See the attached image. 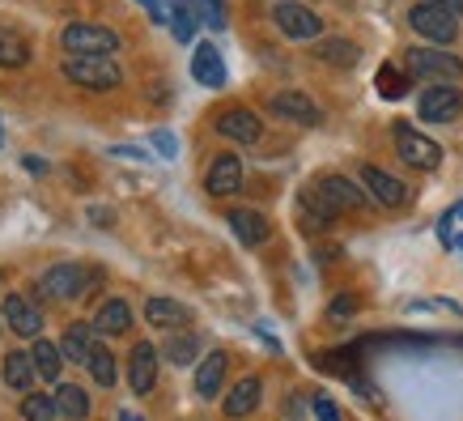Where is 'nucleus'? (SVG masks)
I'll list each match as a JSON object with an SVG mask.
<instances>
[{"label":"nucleus","mask_w":463,"mask_h":421,"mask_svg":"<svg viewBox=\"0 0 463 421\" xmlns=\"http://www.w3.org/2000/svg\"><path fill=\"white\" fill-rule=\"evenodd\" d=\"M128 328H132V307H128L124 298H107V302L94 311V332H99V337H124Z\"/></svg>","instance_id":"20"},{"label":"nucleus","mask_w":463,"mask_h":421,"mask_svg":"<svg viewBox=\"0 0 463 421\" xmlns=\"http://www.w3.org/2000/svg\"><path fill=\"white\" fill-rule=\"evenodd\" d=\"M450 225H455V209L442 213V222H438V239L447 243V247H450Z\"/></svg>","instance_id":"37"},{"label":"nucleus","mask_w":463,"mask_h":421,"mask_svg":"<svg viewBox=\"0 0 463 421\" xmlns=\"http://www.w3.org/2000/svg\"><path fill=\"white\" fill-rule=\"evenodd\" d=\"M225 366H230V358H225L222 349H213L209 358L200 362V370H196V396H200V400H213V396L222 392Z\"/></svg>","instance_id":"23"},{"label":"nucleus","mask_w":463,"mask_h":421,"mask_svg":"<svg viewBox=\"0 0 463 421\" xmlns=\"http://www.w3.org/2000/svg\"><path fill=\"white\" fill-rule=\"evenodd\" d=\"M455 217H463V200H459V205H455Z\"/></svg>","instance_id":"42"},{"label":"nucleus","mask_w":463,"mask_h":421,"mask_svg":"<svg viewBox=\"0 0 463 421\" xmlns=\"http://www.w3.org/2000/svg\"><path fill=\"white\" fill-rule=\"evenodd\" d=\"M459 252H463V239H459Z\"/></svg>","instance_id":"44"},{"label":"nucleus","mask_w":463,"mask_h":421,"mask_svg":"<svg viewBox=\"0 0 463 421\" xmlns=\"http://www.w3.org/2000/svg\"><path fill=\"white\" fill-rule=\"evenodd\" d=\"M230 230L242 239V247H264L268 234H272L268 217L255 209H230Z\"/></svg>","instance_id":"19"},{"label":"nucleus","mask_w":463,"mask_h":421,"mask_svg":"<svg viewBox=\"0 0 463 421\" xmlns=\"http://www.w3.org/2000/svg\"><path fill=\"white\" fill-rule=\"evenodd\" d=\"M56 396H43V392H26L22 396V421H56Z\"/></svg>","instance_id":"30"},{"label":"nucleus","mask_w":463,"mask_h":421,"mask_svg":"<svg viewBox=\"0 0 463 421\" xmlns=\"http://www.w3.org/2000/svg\"><path fill=\"white\" fill-rule=\"evenodd\" d=\"M196 5V17L204 22L209 30H225V9H222V0H192Z\"/></svg>","instance_id":"33"},{"label":"nucleus","mask_w":463,"mask_h":421,"mask_svg":"<svg viewBox=\"0 0 463 421\" xmlns=\"http://www.w3.org/2000/svg\"><path fill=\"white\" fill-rule=\"evenodd\" d=\"M56 408L64 421H85L90 417V396L77 388V383H60L56 388Z\"/></svg>","instance_id":"27"},{"label":"nucleus","mask_w":463,"mask_h":421,"mask_svg":"<svg viewBox=\"0 0 463 421\" xmlns=\"http://www.w3.org/2000/svg\"><path fill=\"white\" fill-rule=\"evenodd\" d=\"M30 362H34V370H39L43 383H56L60 379V366H64V349H60L56 340H34L30 345Z\"/></svg>","instance_id":"24"},{"label":"nucleus","mask_w":463,"mask_h":421,"mask_svg":"<svg viewBox=\"0 0 463 421\" xmlns=\"http://www.w3.org/2000/svg\"><path fill=\"white\" fill-rule=\"evenodd\" d=\"M204 187H209V196H234L242 187V162L234 154L213 158L209 175H204Z\"/></svg>","instance_id":"16"},{"label":"nucleus","mask_w":463,"mask_h":421,"mask_svg":"<svg viewBox=\"0 0 463 421\" xmlns=\"http://www.w3.org/2000/svg\"><path fill=\"white\" fill-rule=\"evenodd\" d=\"M145 9H149V17H154V22H166V9H162V0H141Z\"/></svg>","instance_id":"38"},{"label":"nucleus","mask_w":463,"mask_h":421,"mask_svg":"<svg viewBox=\"0 0 463 421\" xmlns=\"http://www.w3.org/2000/svg\"><path fill=\"white\" fill-rule=\"evenodd\" d=\"M145 320L154 323V328L175 332V328H183V323H187V307H183V302H175V298H149V302H145Z\"/></svg>","instance_id":"25"},{"label":"nucleus","mask_w":463,"mask_h":421,"mask_svg":"<svg viewBox=\"0 0 463 421\" xmlns=\"http://www.w3.org/2000/svg\"><path fill=\"white\" fill-rule=\"evenodd\" d=\"M119 421H141V417L137 413H119Z\"/></svg>","instance_id":"41"},{"label":"nucleus","mask_w":463,"mask_h":421,"mask_svg":"<svg viewBox=\"0 0 463 421\" xmlns=\"http://www.w3.org/2000/svg\"><path fill=\"white\" fill-rule=\"evenodd\" d=\"M362 183H365V192H370V200H379L387 209H404L408 205V187L395 179V175H387V170L362 167Z\"/></svg>","instance_id":"12"},{"label":"nucleus","mask_w":463,"mask_h":421,"mask_svg":"<svg viewBox=\"0 0 463 421\" xmlns=\"http://www.w3.org/2000/svg\"><path fill=\"white\" fill-rule=\"evenodd\" d=\"M170 9V30H175V43H192L196 39V9L192 0H166Z\"/></svg>","instance_id":"28"},{"label":"nucleus","mask_w":463,"mask_h":421,"mask_svg":"<svg viewBox=\"0 0 463 421\" xmlns=\"http://www.w3.org/2000/svg\"><path fill=\"white\" fill-rule=\"evenodd\" d=\"M0 149H5V128H0Z\"/></svg>","instance_id":"43"},{"label":"nucleus","mask_w":463,"mask_h":421,"mask_svg":"<svg viewBox=\"0 0 463 421\" xmlns=\"http://www.w3.org/2000/svg\"><path fill=\"white\" fill-rule=\"evenodd\" d=\"M217 132L225 140H239V145H255V140L264 137V124H260V115L247 111V107H230V111L217 115Z\"/></svg>","instance_id":"11"},{"label":"nucleus","mask_w":463,"mask_h":421,"mask_svg":"<svg viewBox=\"0 0 463 421\" xmlns=\"http://www.w3.org/2000/svg\"><path fill=\"white\" fill-rule=\"evenodd\" d=\"M315 56H319L323 64H332V69H353V64L362 60V47L353 39H345V34H332V39L315 43Z\"/></svg>","instance_id":"22"},{"label":"nucleus","mask_w":463,"mask_h":421,"mask_svg":"<svg viewBox=\"0 0 463 421\" xmlns=\"http://www.w3.org/2000/svg\"><path fill=\"white\" fill-rule=\"evenodd\" d=\"M353 311H357V294H340V298H332L327 320H332V323H345V320H353Z\"/></svg>","instance_id":"35"},{"label":"nucleus","mask_w":463,"mask_h":421,"mask_svg":"<svg viewBox=\"0 0 463 421\" xmlns=\"http://www.w3.org/2000/svg\"><path fill=\"white\" fill-rule=\"evenodd\" d=\"M0 379H5V388H14V392L26 396L30 388H34V379H39V370L30 362V353L14 349V353H5V362H0Z\"/></svg>","instance_id":"21"},{"label":"nucleus","mask_w":463,"mask_h":421,"mask_svg":"<svg viewBox=\"0 0 463 421\" xmlns=\"http://www.w3.org/2000/svg\"><path fill=\"white\" fill-rule=\"evenodd\" d=\"M60 349H64V362L90 366V358H94V349H99V332H94V323H69V328H64V337H60Z\"/></svg>","instance_id":"13"},{"label":"nucleus","mask_w":463,"mask_h":421,"mask_svg":"<svg viewBox=\"0 0 463 421\" xmlns=\"http://www.w3.org/2000/svg\"><path fill=\"white\" fill-rule=\"evenodd\" d=\"M60 77L72 81L77 90H94V94H107V90H119L124 72L111 56H69L60 64Z\"/></svg>","instance_id":"1"},{"label":"nucleus","mask_w":463,"mask_h":421,"mask_svg":"<svg viewBox=\"0 0 463 421\" xmlns=\"http://www.w3.org/2000/svg\"><path fill=\"white\" fill-rule=\"evenodd\" d=\"M196 353H200V337L196 332H170V340H166V362H175V366H192L196 362Z\"/></svg>","instance_id":"29"},{"label":"nucleus","mask_w":463,"mask_h":421,"mask_svg":"<svg viewBox=\"0 0 463 421\" xmlns=\"http://www.w3.org/2000/svg\"><path fill=\"white\" fill-rule=\"evenodd\" d=\"M26 170H34V175H43V170H47V162H43V158H26Z\"/></svg>","instance_id":"40"},{"label":"nucleus","mask_w":463,"mask_h":421,"mask_svg":"<svg viewBox=\"0 0 463 421\" xmlns=\"http://www.w3.org/2000/svg\"><path fill=\"white\" fill-rule=\"evenodd\" d=\"M268 107L281 115V120H289V124H302V128H315L323 120L319 107H315L307 94H298V90H281V94H272V102H268Z\"/></svg>","instance_id":"14"},{"label":"nucleus","mask_w":463,"mask_h":421,"mask_svg":"<svg viewBox=\"0 0 463 421\" xmlns=\"http://www.w3.org/2000/svg\"><path fill=\"white\" fill-rule=\"evenodd\" d=\"M192 77H196L204 90H222L225 85V60L213 43H200L196 52H192Z\"/></svg>","instance_id":"18"},{"label":"nucleus","mask_w":463,"mask_h":421,"mask_svg":"<svg viewBox=\"0 0 463 421\" xmlns=\"http://www.w3.org/2000/svg\"><path fill=\"white\" fill-rule=\"evenodd\" d=\"M310 408H315V421H340V408H336V400H332L327 392L310 396Z\"/></svg>","instance_id":"34"},{"label":"nucleus","mask_w":463,"mask_h":421,"mask_svg":"<svg viewBox=\"0 0 463 421\" xmlns=\"http://www.w3.org/2000/svg\"><path fill=\"white\" fill-rule=\"evenodd\" d=\"M30 64V43L26 34H17V30L0 26V69H22Z\"/></svg>","instance_id":"26"},{"label":"nucleus","mask_w":463,"mask_h":421,"mask_svg":"<svg viewBox=\"0 0 463 421\" xmlns=\"http://www.w3.org/2000/svg\"><path fill=\"white\" fill-rule=\"evenodd\" d=\"M128 383L137 396H149L157 388V345L141 340L132 345V358H128Z\"/></svg>","instance_id":"10"},{"label":"nucleus","mask_w":463,"mask_h":421,"mask_svg":"<svg viewBox=\"0 0 463 421\" xmlns=\"http://www.w3.org/2000/svg\"><path fill=\"white\" fill-rule=\"evenodd\" d=\"M459 111H463V94L455 85H430V90H421V99H417V115H421L425 124H450Z\"/></svg>","instance_id":"8"},{"label":"nucleus","mask_w":463,"mask_h":421,"mask_svg":"<svg viewBox=\"0 0 463 421\" xmlns=\"http://www.w3.org/2000/svg\"><path fill=\"white\" fill-rule=\"evenodd\" d=\"M90 375H94L99 388H111L115 383V353L107 349L102 340H99V349H94V358H90Z\"/></svg>","instance_id":"31"},{"label":"nucleus","mask_w":463,"mask_h":421,"mask_svg":"<svg viewBox=\"0 0 463 421\" xmlns=\"http://www.w3.org/2000/svg\"><path fill=\"white\" fill-rule=\"evenodd\" d=\"M0 315H5V323L14 328L17 337H39L43 332V315H39V307H30V298H22V294H5V307H0Z\"/></svg>","instance_id":"15"},{"label":"nucleus","mask_w":463,"mask_h":421,"mask_svg":"<svg viewBox=\"0 0 463 421\" xmlns=\"http://www.w3.org/2000/svg\"><path fill=\"white\" fill-rule=\"evenodd\" d=\"M395 154L404 158L412 170H438L442 162V149H438V140H430L425 132H417L412 124H395Z\"/></svg>","instance_id":"7"},{"label":"nucleus","mask_w":463,"mask_h":421,"mask_svg":"<svg viewBox=\"0 0 463 421\" xmlns=\"http://www.w3.org/2000/svg\"><path fill=\"white\" fill-rule=\"evenodd\" d=\"M315 192H319V196L327 200L336 213H345V209L357 213V209H365V205H370V196H365L353 179H345V175H323V179L315 183Z\"/></svg>","instance_id":"9"},{"label":"nucleus","mask_w":463,"mask_h":421,"mask_svg":"<svg viewBox=\"0 0 463 421\" xmlns=\"http://www.w3.org/2000/svg\"><path fill=\"white\" fill-rule=\"evenodd\" d=\"M374 85H379L383 99H404V94H408V81L392 69V64H383V69H379V81H374Z\"/></svg>","instance_id":"32"},{"label":"nucleus","mask_w":463,"mask_h":421,"mask_svg":"<svg viewBox=\"0 0 463 421\" xmlns=\"http://www.w3.org/2000/svg\"><path fill=\"white\" fill-rule=\"evenodd\" d=\"M408 26L417 30L425 43H455L459 17L447 14V9H438L434 0H417V5L408 9Z\"/></svg>","instance_id":"6"},{"label":"nucleus","mask_w":463,"mask_h":421,"mask_svg":"<svg viewBox=\"0 0 463 421\" xmlns=\"http://www.w3.org/2000/svg\"><path fill=\"white\" fill-rule=\"evenodd\" d=\"M34 290L43 298H56V302H77V298H85L94 290V273L85 264H52Z\"/></svg>","instance_id":"2"},{"label":"nucleus","mask_w":463,"mask_h":421,"mask_svg":"<svg viewBox=\"0 0 463 421\" xmlns=\"http://www.w3.org/2000/svg\"><path fill=\"white\" fill-rule=\"evenodd\" d=\"M438 9H447V14H455V17H463V0H434Z\"/></svg>","instance_id":"39"},{"label":"nucleus","mask_w":463,"mask_h":421,"mask_svg":"<svg viewBox=\"0 0 463 421\" xmlns=\"http://www.w3.org/2000/svg\"><path fill=\"white\" fill-rule=\"evenodd\" d=\"M404 64L412 77H434L438 85H450L455 77H463V60L442 52V47H408Z\"/></svg>","instance_id":"4"},{"label":"nucleus","mask_w":463,"mask_h":421,"mask_svg":"<svg viewBox=\"0 0 463 421\" xmlns=\"http://www.w3.org/2000/svg\"><path fill=\"white\" fill-rule=\"evenodd\" d=\"M260 400H264V379L260 375H247V379H239L234 388H230V396H225V417H251L255 408H260Z\"/></svg>","instance_id":"17"},{"label":"nucleus","mask_w":463,"mask_h":421,"mask_svg":"<svg viewBox=\"0 0 463 421\" xmlns=\"http://www.w3.org/2000/svg\"><path fill=\"white\" fill-rule=\"evenodd\" d=\"M60 43H64L69 56H111V52H119V34L107 26H90V22H69Z\"/></svg>","instance_id":"3"},{"label":"nucleus","mask_w":463,"mask_h":421,"mask_svg":"<svg viewBox=\"0 0 463 421\" xmlns=\"http://www.w3.org/2000/svg\"><path fill=\"white\" fill-rule=\"evenodd\" d=\"M272 22H277V30L285 39H298V43H310L323 34L319 14L310 5H302V0H277L272 5Z\"/></svg>","instance_id":"5"},{"label":"nucleus","mask_w":463,"mask_h":421,"mask_svg":"<svg viewBox=\"0 0 463 421\" xmlns=\"http://www.w3.org/2000/svg\"><path fill=\"white\" fill-rule=\"evenodd\" d=\"M154 145H157V154H162V158L179 154V140H175V132H166V128H157V132H154Z\"/></svg>","instance_id":"36"}]
</instances>
